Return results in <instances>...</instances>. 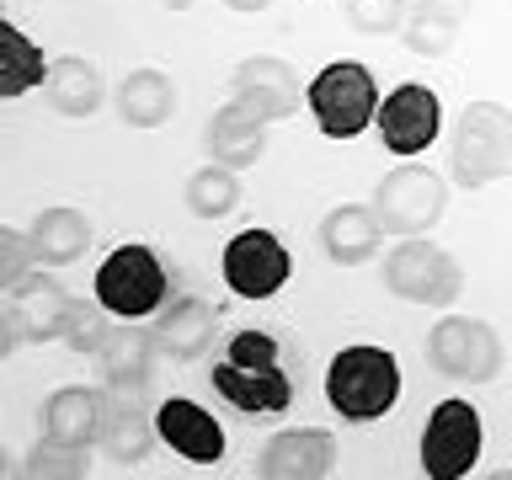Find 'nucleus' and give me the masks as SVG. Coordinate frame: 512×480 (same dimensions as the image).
<instances>
[{"label": "nucleus", "mask_w": 512, "mask_h": 480, "mask_svg": "<svg viewBox=\"0 0 512 480\" xmlns=\"http://www.w3.org/2000/svg\"><path fill=\"white\" fill-rule=\"evenodd\" d=\"M112 102H118V118L128 128H160V123H171V112H176V86H171V75H160V70H134V75L118 80Z\"/></svg>", "instance_id": "4be33fe9"}, {"label": "nucleus", "mask_w": 512, "mask_h": 480, "mask_svg": "<svg viewBox=\"0 0 512 480\" xmlns=\"http://www.w3.org/2000/svg\"><path fill=\"white\" fill-rule=\"evenodd\" d=\"M230 86H235V102L246 107V112H256L262 123L294 118L299 102H304V91H310V86H299L294 64H283V59H272V54L240 59L235 75H230Z\"/></svg>", "instance_id": "9b49d317"}, {"label": "nucleus", "mask_w": 512, "mask_h": 480, "mask_svg": "<svg viewBox=\"0 0 512 480\" xmlns=\"http://www.w3.org/2000/svg\"><path fill=\"white\" fill-rule=\"evenodd\" d=\"M336 470V438L326 427H288L278 438H267L256 475L267 480H320Z\"/></svg>", "instance_id": "ddd939ff"}, {"label": "nucleus", "mask_w": 512, "mask_h": 480, "mask_svg": "<svg viewBox=\"0 0 512 480\" xmlns=\"http://www.w3.org/2000/svg\"><path fill=\"white\" fill-rule=\"evenodd\" d=\"M112 310L102 299L96 304H80L75 299V315H70V326H64V347L70 352H80V358H96V352L107 347V336H112V320H107Z\"/></svg>", "instance_id": "c85d7f7f"}, {"label": "nucleus", "mask_w": 512, "mask_h": 480, "mask_svg": "<svg viewBox=\"0 0 512 480\" xmlns=\"http://www.w3.org/2000/svg\"><path fill=\"white\" fill-rule=\"evenodd\" d=\"M480 459V411L470 400L448 395L427 411L422 432V475L432 480H464Z\"/></svg>", "instance_id": "6e6552de"}, {"label": "nucleus", "mask_w": 512, "mask_h": 480, "mask_svg": "<svg viewBox=\"0 0 512 480\" xmlns=\"http://www.w3.org/2000/svg\"><path fill=\"white\" fill-rule=\"evenodd\" d=\"M224 6H230V11H267L272 0H224Z\"/></svg>", "instance_id": "473e14b6"}, {"label": "nucleus", "mask_w": 512, "mask_h": 480, "mask_svg": "<svg viewBox=\"0 0 512 480\" xmlns=\"http://www.w3.org/2000/svg\"><path fill=\"white\" fill-rule=\"evenodd\" d=\"M379 240H384V224H379L374 208L342 203V208H331V214L320 219V246H326V256H331L336 267H363V262H374Z\"/></svg>", "instance_id": "a211bd4d"}, {"label": "nucleus", "mask_w": 512, "mask_h": 480, "mask_svg": "<svg viewBox=\"0 0 512 480\" xmlns=\"http://www.w3.org/2000/svg\"><path fill=\"white\" fill-rule=\"evenodd\" d=\"M0 96L6 102H16L22 91H32V86H43L48 80V59H43V48L27 38L16 22H0Z\"/></svg>", "instance_id": "b1692460"}, {"label": "nucleus", "mask_w": 512, "mask_h": 480, "mask_svg": "<svg viewBox=\"0 0 512 480\" xmlns=\"http://www.w3.org/2000/svg\"><path fill=\"white\" fill-rule=\"evenodd\" d=\"M448 208V182L427 166H395L374 187V214L384 224V235H427Z\"/></svg>", "instance_id": "0eeeda50"}, {"label": "nucleus", "mask_w": 512, "mask_h": 480, "mask_svg": "<svg viewBox=\"0 0 512 480\" xmlns=\"http://www.w3.org/2000/svg\"><path fill=\"white\" fill-rule=\"evenodd\" d=\"M208 384H214V390L230 400L240 416H256V422L283 416L288 406H294V379H288L278 363L246 368V363H235V358H219L214 374H208Z\"/></svg>", "instance_id": "f8f14e48"}, {"label": "nucleus", "mask_w": 512, "mask_h": 480, "mask_svg": "<svg viewBox=\"0 0 512 480\" xmlns=\"http://www.w3.org/2000/svg\"><path fill=\"white\" fill-rule=\"evenodd\" d=\"M219 267H224V283H230L240 299H272L288 283V272H294L288 246L272 230H256V224L240 230L230 246H224Z\"/></svg>", "instance_id": "9d476101"}, {"label": "nucleus", "mask_w": 512, "mask_h": 480, "mask_svg": "<svg viewBox=\"0 0 512 480\" xmlns=\"http://www.w3.org/2000/svg\"><path fill=\"white\" fill-rule=\"evenodd\" d=\"M427 363L438 379L491 384L502 374V336L475 315H443L427 336Z\"/></svg>", "instance_id": "20e7f679"}, {"label": "nucleus", "mask_w": 512, "mask_h": 480, "mask_svg": "<svg viewBox=\"0 0 512 480\" xmlns=\"http://www.w3.org/2000/svg\"><path fill=\"white\" fill-rule=\"evenodd\" d=\"M384 288L406 304H432L448 310L464 294V272L443 246H427L422 235H406V246H395L384 256Z\"/></svg>", "instance_id": "423d86ee"}, {"label": "nucleus", "mask_w": 512, "mask_h": 480, "mask_svg": "<svg viewBox=\"0 0 512 480\" xmlns=\"http://www.w3.org/2000/svg\"><path fill=\"white\" fill-rule=\"evenodd\" d=\"M43 96H48V107L59 112V118H96V107H102V70H96L91 59H75V54H64L48 64V80H43Z\"/></svg>", "instance_id": "aec40b11"}, {"label": "nucleus", "mask_w": 512, "mask_h": 480, "mask_svg": "<svg viewBox=\"0 0 512 480\" xmlns=\"http://www.w3.org/2000/svg\"><path fill=\"white\" fill-rule=\"evenodd\" d=\"M6 310L22 320L27 342H64V326L75 315V299L64 294V283H54L48 272H27L16 288H6Z\"/></svg>", "instance_id": "4468645a"}, {"label": "nucleus", "mask_w": 512, "mask_h": 480, "mask_svg": "<svg viewBox=\"0 0 512 480\" xmlns=\"http://www.w3.org/2000/svg\"><path fill=\"white\" fill-rule=\"evenodd\" d=\"M214 326H219L214 304L198 299V294H182V299H171L166 310H160L155 342L171 363H198L208 352V342H214Z\"/></svg>", "instance_id": "dca6fc26"}, {"label": "nucleus", "mask_w": 512, "mask_h": 480, "mask_svg": "<svg viewBox=\"0 0 512 480\" xmlns=\"http://www.w3.org/2000/svg\"><path fill=\"white\" fill-rule=\"evenodd\" d=\"M155 352H160L155 331H139L134 320H123V326H112L107 347L96 352V363H102V379H150Z\"/></svg>", "instance_id": "a878e982"}, {"label": "nucleus", "mask_w": 512, "mask_h": 480, "mask_svg": "<svg viewBox=\"0 0 512 480\" xmlns=\"http://www.w3.org/2000/svg\"><path fill=\"white\" fill-rule=\"evenodd\" d=\"M155 427H160V443H171L187 464H219L224 459V427L198 406V400H182V395L160 400Z\"/></svg>", "instance_id": "2eb2a0df"}, {"label": "nucleus", "mask_w": 512, "mask_h": 480, "mask_svg": "<svg viewBox=\"0 0 512 480\" xmlns=\"http://www.w3.org/2000/svg\"><path fill=\"white\" fill-rule=\"evenodd\" d=\"M27 235H32V251H38L43 267H70L91 246V219L70 203H54V208H43V214L32 219Z\"/></svg>", "instance_id": "412c9836"}, {"label": "nucleus", "mask_w": 512, "mask_h": 480, "mask_svg": "<svg viewBox=\"0 0 512 480\" xmlns=\"http://www.w3.org/2000/svg\"><path fill=\"white\" fill-rule=\"evenodd\" d=\"M187 214L192 219H224L240 208V182H235V166H219V160H208L203 171L187 176V192H182Z\"/></svg>", "instance_id": "bb28decb"}, {"label": "nucleus", "mask_w": 512, "mask_h": 480, "mask_svg": "<svg viewBox=\"0 0 512 480\" xmlns=\"http://www.w3.org/2000/svg\"><path fill=\"white\" fill-rule=\"evenodd\" d=\"M406 0H342V16L358 38H384V32H400L406 22Z\"/></svg>", "instance_id": "c756f323"}, {"label": "nucleus", "mask_w": 512, "mask_h": 480, "mask_svg": "<svg viewBox=\"0 0 512 480\" xmlns=\"http://www.w3.org/2000/svg\"><path fill=\"white\" fill-rule=\"evenodd\" d=\"M459 27L464 22L454 11H443L438 0H416V6L406 11V22H400V43H406L411 54H422V59H443L448 48H454Z\"/></svg>", "instance_id": "393cba45"}, {"label": "nucleus", "mask_w": 512, "mask_h": 480, "mask_svg": "<svg viewBox=\"0 0 512 480\" xmlns=\"http://www.w3.org/2000/svg\"><path fill=\"white\" fill-rule=\"evenodd\" d=\"M448 160H454L448 171H454L459 187H491L496 176H507L512 171V107L470 102L454 118Z\"/></svg>", "instance_id": "7ed1b4c3"}, {"label": "nucleus", "mask_w": 512, "mask_h": 480, "mask_svg": "<svg viewBox=\"0 0 512 480\" xmlns=\"http://www.w3.org/2000/svg\"><path fill=\"white\" fill-rule=\"evenodd\" d=\"M102 411L107 400L102 390H86V384H64V390H54L43 400V432L48 438H64V443H80L91 448L96 438H102Z\"/></svg>", "instance_id": "6ab92c4d"}, {"label": "nucleus", "mask_w": 512, "mask_h": 480, "mask_svg": "<svg viewBox=\"0 0 512 480\" xmlns=\"http://www.w3.org/2000/svg\"><path fill=\"white\" fill-rule=\"evenodd\" d=\"M107 400V395H102ZM160 438V427H155V416H144V406H112L107 400V411H102V454L112 464H123V470H134V464L150 459V448Z\"/></svg>", "instance_id": "5701e85b"}, {"label": "nucleus", "mask_w": 512, "mask_h": 480, "mask_svg": "<svg viewBox=\"0 0 512 480\" xmlns=\"http://www.w3.org/2000/svg\"><path fill=\"white\" fill-rule=\"evenodd\" d=\"M166 294H171V278L150 246H118L96 267V299L112 310V320H144L166 310Z\"/></svg>", "instance_id": "39448f33"}, {"label": "nucleus", "mask_w": 512, "mask_h": 480, "mask_svg": "<svg viewBox=\"0 0 512 480\" xmlns=\"http://www.w3.org/2000/svg\"><path fill=\"white\" fill-rule=\"evenodd\" d=\"M160 6H166V11H187L192 0H160Z\"/></svg>", "instance_id": "72a5a7b5"}, {"label": "nucleus", "mask_w": 512, "mask_h": 480, "mask_svg": "<svg viewBox=\"0 0 512 480\" xmlns=\"http://www.w3.org/2000/svg\"><path fill=\"white\" fill-rule=\"evenodd\" d=\"M326 400L342 422H379L390 416V406L400 400V363L395 352H384L374 342L342 347L326 368Z\"/></svg>", "instance_id": "f257e3e1"}, {"label": "nucleus", "mask_w": 512, "mask_h": 480, "mask_svg": "<svg viewBox=\"0 0 512 480\" xmlns=\"http://www.w3.org/2000/svg\"><path fill=\"white\" fill-rule=\"evenodd\" d=\"M379 139H384V150L400 155V160H411V155H427L432 150V139L443 134V102H438V91H427V86H395L390 96L379 102Z\"/></svg>", "instance_id": "1a4fd4ad"}, {"label": "nucleus", "mask_w": 512, "mask_h": 480, "mask_svg": "<svg viewBox=\"0 0 512 480\" xmlns=\"http://www.w3.org/2000/svg\"><path fill=\"white\" fill-rule=\"evenodd\" d=\"M224 358H235L246 368H267V363H278V336H272V331H240Z\"/></svg>", "instance_id": "2f4dec72"}, {"label": "nucleus", "mask_w": 512, "mask_h": 480, "mask_svg": "<svg viewBox=\"0 0 512 480\" xmlns=\"http://www.w3.org/2000/svg\"><path fill=\"white\" fill-rule=\"evenodd\" d=\"M304 107H310V118L326 139H358L363 128H374V118H379V86H374V75H368V64L331 59L326 70L310 80Z\"/></svg>", "instance_id": "f03ea898"}, {"label": "nucleus", "mask_w": 512, "mask_h": 480, "mask_svg": "<svg viewBox=\"0 0 512 480\" xmlns=\"http://www.w3.org/2000/svg\"><path fill=\"white\" fill-rule=\"evenodd\" d=\"M22 475L27 480H86L91 475V459L80 443H64V438H43L32 443V454L22 459Z\"/></svg>", "instance_id": "cd10ccee"}, {"label": "nucleus", "mask_w": 512, "mask_h": 480, "mask_svg": "<svg viewBox=\"0 0 512 480\" xmlns=\"http://www.w3.org/2000/svg\"><path fill=\"white\" fill-rule=\"evenodd\" d=\"M32 262H38V251H32V235L27 230H0V288H16L32 272Z\"/></svg>", "instance_id": "7c9ffc66"}, {"label": "nucleus", "mask_w": 512, "mask_h": 480, "mask_svg": "<svg viewBox=\"0 0 512 480\" xmlns=\"http://www.w3.org/2000/svg\"><path fill=\"white\" fill-rule=\"evenodd\" d=\"M203 150H208V160H219V166H256V160L267 155V123L256 118V112H246L230 96L214 118H208V128H203Z\"/></svg>", "instance_id": "f3484780"}]
</instances>
